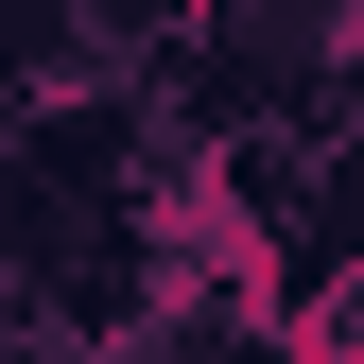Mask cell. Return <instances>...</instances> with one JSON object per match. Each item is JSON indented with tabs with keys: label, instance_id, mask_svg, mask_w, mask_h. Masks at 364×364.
<instances>
[{
	"label": "cell",
	"instance_id": "cell-1",
	"mask_svg": "<svg viewBox=\"0 0 364 364\" xmlns=\"http://www.w3.org/2000/svg\"><path fill=\"white\" fill-rule=\"evenodd\" d=\"M70 18H87V35H105V53H122V70H156V53H173V35H191V0H70Z\"/></svg>",
	"mask_w": 364,
	"mask_h": 364
}]
</instances>
